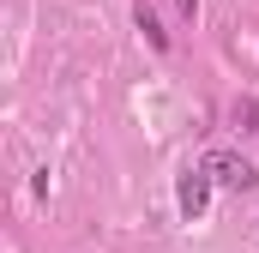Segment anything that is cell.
<instances>
[{"instance_id":"2","label":"cell","mask_w":259,"mask_h":253,"mask_svg":"<svg viewBox=\"0 0 259 253\" xmlns=\"http://www.w3.org/2000/svg\"><path fill=\"white\" fill-rule=\"evenodd\" d=\"M175 205H181V217H205V205H211V175H205V169H187Z\"/></svg>"},{"instance_id":"4","label":"cell","mask_w":259,"mask_h":253,"mask_svg":"<svg viewBox=\"0 0 259 253\" xmlns=\"http://www.w3.org/2000/svg\"><path fill=\"white\" fill-rule=\"evenodd\" d=\"M235 121H247V133H259V103H241V109H235Z\"/></svg>"},{"instance_id":"5","label":"cell","mask_w":259,"mask_h":253,"mask_svg":"<svg viewBox=\"0 0 259 253\" xmlns=\"http://www.w3.org/2000/svg\"><path fill=\"white\" fill-rule=\"evenodd\" d=\"M181 12H187V18H193V12H199V0H181Z\"/></svg>"},{"instance_id":"3","label":"cell","mask_w":259,"mask_h":253,"mask_svg":"<svg viewBox=\"0 0 259 253\" xmlns=\"http://www.w3.org/2000/svg\"><path fill=\"white\" fill-rule=\"evenodd\" d=\"M133 18H139V30H145V43H151V49H157V55H163V49H169V30H163V24H157V12H151V6H139V12H133Z\"/></svg>"},{"instance_id":"1","label":"cell","mask_w":259,"mask_h":253,"mask_svg":"<svg viewBox=\"0 0 259 253\" xmlns=\"http://www.w3.org/2000/svg\"><path fill=\"white\" fill-rule=\"evenodd\" d=\"M199 169H205L211 181H223V187H241V193L259 181V175H253V163H247V157H229V151H211V157H205Z\"/></svg>"}]
</instances>
